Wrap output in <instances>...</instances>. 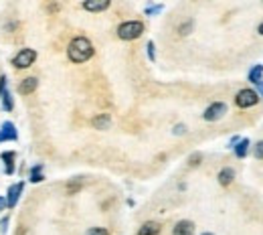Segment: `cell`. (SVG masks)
I'll list each match as a JSON object with an SVG mask.
<instances>
[{
	"instance_id": "cell-28",
	"label": "cell",
	"mask_w": 263,
	"mask_h": 235,
	"mask_svg": "<svg viewBox=\"0 0 263 235\" xmlns=\"http://www.w3.org/2000/svg\"><path fill=\"white\" fill-rule=\"evenodd\" d=\"M9 221H11V217H5L3 221H0V231H3V233H7V227H9Z\"/></svg>"
},
{
	"instance_id": "cell-15",
	"label": "cell",
	"mask_w": 263,
	"mask_h": 235,
	"mask_svg": "<svg viewBox=\"0 0 263 235\" xmlns=\"http://www.w3.org/2000/svg\"><path fill=\"white\" fill-rule=\"evenodd\" d=\"M233 150H235V156H237V158H245V156H247V150H249V140H247V138L239 140V142L233 146Z\"/></svg>"
},
{
	"instance_id": "cell-31",
	"label": "cell",
	"mask_w": 263,
	"mask_h": 235,
	"mask_svg": "<svg viewBox=\"0 0 263 235\" xmlns=\"http://www.w3.org/2000/svg\"><path fill=\"white\" fill-rule=\"evenodd\" d=\"M200 235H215V233H208V231H206V233H200Z\"/></svg>"
},
{
	"instance_id": "cell-27",
	"label": "cell",
	"mask_w": 263,
	"mask_h": 235,
	"mask_svg": "<svg viewBox=\"0 0 263 235\" xmlns=\"http://www.w3.org/2000/svg\"><path fill=\"white\" fill-rule=\"evenodd\" d=\"M5 91H7V77L3 75V77H0V98H3Z\"/></svg>"
},
{
	"instance_id": "cell-6",
	"label": "cell",
	"mask_w": 263,
	"mask_h": 235,
	"mask_svg": "<svg viewBox=\"0 0 263 235\" xmlns=\"http://www.w3.org/2000/svg\"><path fill=\"white\" fill-rule=\"evenodd\" d=\"M23 191H25V182H17V184H11V186H9V193H7V199H5V203H7L9 209L17 207Z\"/></svg>"
},
{
	"instance_id": "cell-25",
	"label": "cell",
	"mask_w": 263,
	"mask_h": 235,
	"mask_svg": "<svg viewBox=\"0 0 263 235\" xmlns=\"http://www.w3.org/2000/svg\"><path fill=\"white\" fill-rule=\"evenodd\" d=\"M158 13H162V5H156V7H148L146 9V15H158Z\"/></svg>"
},
{
	"instance_id": "cell-2",
	"label": "cell",
	"mask_w": 263,
	"mask_h": 235,
	"mask_svg": "<svg viewBox=\"0 0 263 235\" xmlns=\"http://www.w3.org/2000/svg\"><path fill=\"white\" fill-rule=\"evenodd\" d=\"M144 33V23L142 21H126L118 27V37L122 41H134L138 37H142Z\"/></svg>"
},
{
	"instance_id": "cell-10",
	"label": "cell",
	"mask_w": 263,
	"mask_h": 235,
	"mask_svg": "<svg viewBox=\"0 0 263 235\" xmlns=\"http://www.w3.org/2000/svg\"><path fill=\"white\" fill-rule=\"evenodd\" d=\"M192 233H194V223L188 221V219L178 221L172 229V235H192Z\"/></svg>"
},
{
	"instance_id": "cell-30",
	"label": "cell",
	"mask_w": 263,
	"mask_h": 235,
	"mask_svg": "<svg viewBox=\"0 0 263 235\" xmlns=\"http://www.w3.org/2000/svg\"><path fill=\"white\" fill-rule=\"evenodd\" d=\"M257 33H259V35H261V37H263V23H261V25H259V29H257Z\"/></svg>"
},
{
	"instance_id": "cell-11",
	"label": "cell",
	"mask_w": 263,
	"mask_h": 235,
	"mask_svg": "<svg viewBox=\"0 0 263 235\" xmlns=\"http://www.w3.org/2000/svg\"><path fill=\"white\" fill-rule=\"evenodd\" d=\"M162 231V225L158 221H146L140 229H138V235H158Z\"/></svg>"
},
{
	"instance_id": "cell-13",
	"label": "cell",
	"mask_w": 263,
	"mask_h": 235,
	"mask_svg": "<svg viewBox=\"0 0 263 235\" xmlns=\"http://www.w3.org/2000/svg\"><path fill=\"white\" fill-rule=\"evenodd\" d=\"M0 158L5 160V174H15V158H17V154L11 150V152H3L0 154Z\"/></svg>"
},
{
	"instance_id": "cell-9",
	"label": "cell",
	"mask_w": 263,
	"mask_h": 235,
	"mask_svg": "<svg viewBox=\"0 0 263 235\" xmlns=\"http://www.w3.org/2000/svg\"><path fill=\"white\" fill-rule=\"evenodd\" d=\"M39 87V79L37 77H27L19 83V93L21 96H31V93H35Z\"/></svg>"
},
{
	"instance_id": "cell-26",
	"label": "cell",
	"mask_w": 263,
	"mask_h": 235,
	"mask_svg": "<svg viewBox=\"0 0 263 235\" xmlns=\"http://www.w3.org/2000/svg\"><path fill=\"white\" fill-rule=\"evenodd\" d=\"M172 132H174L176 136H182V134H186V126H184V124H176Z\"/></svg>"
},
{
	"instance_id": "cell-17",
	"label": "cell",
	"mask_w": 263,
	"mask_h": 235,
	"mask_svg": "<svg viewBox=\"0 0 263 235\" xmlns=\"http://www.w3.org/2000/svg\"><path fill=\"white\" fill-rule=\"evenodd\" d=\"M45 180V174H43V164H37L31 168V182H41Z\"/></svg>"
},
{
	"instance_id": "cell-12",
	"label": "cell",
	"mask_w": 263,
	"mask_h": 235,
	"mask_svg": "<svg viewBox=\"0 0 263 235\" xmlns=\"http://www.w3.org/2000/svg\"><path fill=\"white\" fill-rule=\"evenodd\" d=\"M91 126H93L95 130H110V126H112V116H110V114H99V116H95V118L91 120Z\"/></svg>"
},
{
	"instance_id": "cell-20",
	"label": "cell",
	"mask_w": 263,
	"mask_h": 235,
	"mask_svg": "<svg viewBox=\"0 0 263 235\" xmlns=\"http://www.w3.org/2000/svg\"><path fill=\"white\" fill-rule=\"evenodd\" d=\"M85 235H110V231L105 227H91V229H87Z\"/></svg>"
},
{
	"instance_id": "cell-24",
	"label": "cell",
	"mask_w": 263,
	"mask_h": 235,
	"mask_svg": "<svg viewBox=\"0 0 263 235\" xmlns=\"http://www.w3.org/2000/svg\"><path fill=\"white\" fill-rule=\"evenodd\" d=\"M200 160H202V154H200V152H194V154H190L188 164H190V166H198V164H200Z\"/></svg>"
},
{
	"instance_id": "cell-22",
	"label": "cell",
	"mask_w": 263,
	"mask_h": 235,
	"mask_svg": "<svg viewBox=\"0 0 263 235\" xmlns=\"http://www.w3.org/2000/svg\"><path fill=\"white\" fill-rule=\"evenodd\" d=\"M146 49H148V59H150V61H156V47H154V41H148Z\"/></svg>"
},
{
	"instance_id": "cell-21",
	"label": "cell",
	"mask_w": 263,
	"mask_h": 235,
	"mask_svg": "<svg viewBox=\"0 0 263 235\" xmlns=\"http://www.w3.org/2000/svg\"><path fill=\"white\" fill-rule=\"evenodd\" d=\"M79 189H81V180L69 182V184H67V195H75V193H77Z\"/></svg>"
},
{
	"instance_id": "cell-5",
	"label": "cell",
	"mask_w": 263,
	"mask_h": 235,
	"mask_svg": "<svg viewBox=\"0 0 263 235\" xmlns=\"http://www.w3.org/2000/svg\"><path fill=\"white\" fill-rule=\"evenodd\" d=\"M225 114H227V104H225V102H215V104H210V106L204 110L202 118H204L206 122H217V120H221Z\"/></svg>"
},
{
	"instance_id": "cell-14",
	"label": "cell",
	"mask_w": 263,
	"mask_h": 235,
	"mask_svg": "<svg viewBox=\"0 0 263 235\" xmlns=\"http://www.w3.org/2000/svg\"><path fill=\"white\" fill-rule=\"evenodd\" d=\"M219 184H223V186H229L231 182H233V178H235V170L231 168V166H227V168H223L221 172H219Z\"/></svg>"
},
{
	"instance_id": "cell-4",
	"label": "cell",
	"mask_w": 263,
	"mask_h": 235,
	"mask_svg": "<svg viewBox=\"0 0 263 235\" xmlns=\"http://www.w3.org/2000/svg\"><path fill=\"white\" fill-rule=\"evenodd\" d=\"M35 59H37V51L35 49H21L13 57V65L17 69H27V67H31L35 63Z\"/></svg>"
},
{
	"instance_id": "cell-19",
	"label": "cell",
	"mask_w": 263,
	"mask_h": 235,
	"mask_svg": "<svg viewBox=\"0 0 263 235\" xmlns=\"http://www.w3.org/2000/svg\"><path fill=\"white\" fill-rule=\"evenodd\" d=\"M194 29V21H186L184 25H180V29H178V33L182 35V37H186V35H190V31Z\"/></svg>"
},
{
	"instance_id": "cell-3",
	"label": "cell",
	"mask_w": 263,
	"mask_h": 235,
	"mask_svg": "<svg viewBox=\"0 0 263 235\" xmlns=\"http://www.w3.org/2000/svg\"><path fill=\"white\" fill-rule=\"evenodd\" d=\"M257 102H259V96H257L255 89H241L237 96H235V104H237V108H241V110L253 108V106H257Z\"/></svg>"
},
{
	"instance_id": "cell-16",
	"label": "cell",
	"mask_w": 263,
	"mask_h": 235,
	"mask_svg": "<svg viewBox=\"0 0 263 235\" xmlns=\"http://www.w3.org/2000/svg\"><path fill=\"white\" fill-rule=\"evenodd\" d=\"M249 81H251L253 85H257V83L263 81V65H255V67L249 71Z\"/></svg>"
},
{
	"instance_id": "cell-7",
	"label": "cell",
	"mask_w": 263,
	"mask_h": 235,
	"mask_svg": "<svg viewBox=\"0 0 263 235\" xmlns=\"http://www.w3.org/2000/svg\"><path fill=\"white\" fill-rule=\"evenodd\" d=\"M9 140L11 142H17L19 140V132H17L13 122H5L0 126V142H9Z\"/></svg>"
},
{
	"instance_id": "cell-18",
	"label": "cell",
	"mask_w": 263,
	"mask_h": 235,
	"mask_svg": "<svg viewBox=\"0 0 263 235\" xmlns=\"http://www.w3.org/2000/svg\"><path fill=\"white\" fill-rule=\"evenodd\" d=\"M13 108H15V102H13L11 91L7 89V91L3 93V110H5V112H13Z\"/></svg>"
},
{
	"instance_id": "cell-29",
	"label": "cell",
	"mask_w": 263,
	"mask_h": 235,
	"mask_svg": "<svg viewBox=\"0 0 263 235\" xmlns=\"http://www.w3.org/2000/svg\"><path fill=\"white\" fill-rule=\"evenodd\" d=\"M5 207H7V203H5V199H3V197H0V211H3Z\"/></svg>"
},
{
	"instance_id": "cell-8",
	"label": "cell",
	"mask_w": 263,
	"mask_h": 235,
	"mask_svg": "<svg viewBox=\"0 0 263 235\" xmlns=\"http://www.w3.org/2000/svg\"><path fill=\"white\" fill-rule=\"evenodd\" d=\"M110 0H85V3L81 5L85 11L89 13H103V11H108L110 9Z\"/></svg>"
},
{
	"instance_id": "cell-23",
	"label": "cell",
	"mask_w": 263,
	"mask_h": 235,
	"mask_svg": "<svg viewBox=\"0 0 263 235\" xmlns=\"http://www.w3.org/2000/svg\"><path fill=\"white\" fill-rule=\"evenodd\" d=\"M253 154H255V158H257V160H263V140H261V142H257V144H255V148H253Z\"/></svg>"
},
{
	"instance_id": "cell-1",
	"label": "cell",
	"mask_w": 263,
	"mask_h": 235,
	"mask_svg": "<svg viewBox=\"0 0 263 235\" xmlns=\"http://www.w3.org/2000/svg\"><path fill=\"white\" fill-rule=\"evenodd\" d=\"M93 53H95V49L87 37H75L67 45V57L73 63H85L93 57Z\"/></svg>"
}]
</instances>
